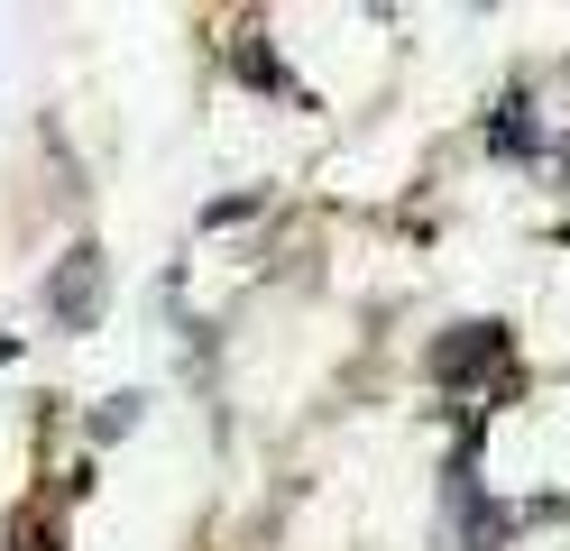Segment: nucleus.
<instances>
[{
	"label": "nucleus",
	"instance_id": "nucleus-1",
	"mask_svg": "<svg viewBox=\"0 0 570 551\" xmlns=\"http://www.w3.org/2000/svg\"><path fill=\"white\" fill-rule=\"evenodd\" d=\"M56 313H65V322H83V313H92V248H83V257H65V276H56Z\"/></svg>",
	"mask_w": 570,
	"mask_h": 551
}]
</instances>
